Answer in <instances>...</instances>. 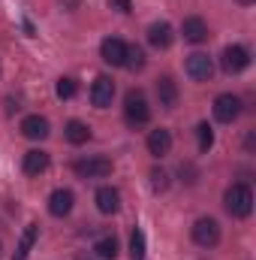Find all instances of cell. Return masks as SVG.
Wrapping results in <instances>:
<instances>
[{"label": "cell", "instance_id": "1", "mask_svg": "<svg viewBox=\"0 0 256 260\" xmlns=\"http://www.w3.org/2000/svg\"><path fill=\"white\" fill-rule=\"evenodd\" d=\"M223 206H226V212H229L232 218H247V215L253 212V191H250L244 182L229 185L226 194H223Z\"/></svg>", "mask_w": 256, "mask_h": 260}, {"label": "cell", "instance_id": "21", "mask_svg": "<svg viewBox=\"0 0 256 260\" xmlns=\"http://www.w3.org/2000/svg\"><path fill=\"white\" fill-rule=\"evenodd\" d=\"M124 67H127V70H133V73L145 70V52H142L139 46H127V58H124Z\"/></svg>", "mask_w": 256, "mask_h": 260}, {"label": "cell", "instance_id": "4", "mask_svg": "<svg viewBox=\"0 0 256 260\" xmlns=\"http://www.w3.org/2000/svg\"><path fill=\"white\" fill-rule=\"evenodd\" d=\"M193 242L202 248H214L220 242V224L214 218H199L193 224Z\"/></svg>", "mask_w": 256, "mask_h": 260}, {"label": "cell", "instance_id": "5", "mask_svg": "<svg viewBox=\"0 0 256 260\" xmlns=\"http://www.w3.org/2000/svg\"><path fill=\"white\" fill-rule=\"evenodd\" d=\"M220 67H223L229 76H235V73H241V70L250 67V52H247L244 46H229V49H223Z\"/></svg>", "mask_w": 256, "mask_h": 260}, {"label": "cell", "instance_id": "17", "mask_svg": "<svg viewBox=\"0 0 256 260\" xmlns=\"http://www.w3.org/2000/svg\"><path fill=\"white\" fill-rule=\"evenodd\" d=\"M21 133H24L27 139H46V136H49V118H42V115H27V118L21 121Z\"/></svg>", "mask_w": 256, "mask_h": 260}, {"label": "cell", "instance_id": "23", "mask_svg": "<svg viewBox=\"0 0 256 260\" xmlns=\"http://www.w3.org/2000/svg\"><path fill=\"white\" fill-rule=\"evenodd\" d=\"M75 91H78V85H75V79H69V76L58 79V85H55V94H58L61 100H69V97H75Z\"/></svg>", "mask_w": 256, "mask_h": 260}, {"label": "cell", "instance_id": "9", "mask_svg": "<svg viewBox=\"0 0 256 260\" xmlns=\"http://www.w3.org/2000/svg\"><path fill=\"white\" fill-rule=\"evenodd\" d=\"M184 70H187V76H190L193 82H208V79H211V73H214V64H211V58H208V55L196 52V55L187 58Z\"/></svg>", "mask_w": 256, "mask_h": 260}, {"label": "cell", "instance_id": "3", "mask_svg": "<svg viewBox=\"0 0 256 260\" xmlns=\"http://www.w3.org/2000/svg\"><path fill=\"white\" fill-rule=\"evenodd\" d=\"M81 179H106L109 173H112V160L109 157H103V154H97V157H84V160H75V167H72Z\"/></svg>", "mask_w": 256, "mask_h": 260}, {"label": "cell", "instance_id": "14", "mask_svg": "<svg viewBox=\"0 0 256 260\" xmlns=\"http://www.w3.org/2000/svg\"><path fill=\"white\" fill-rule=\"evenodd\" d=\"M94 200H97V209H100L103 215H115V212L121 209V194H118L115 188H109V185H106V188H100Z\"/></svg>", "mask_w": 256, "mask_h": 260}, {"label": "cell", "instance_id": "24", "mask_svg": "<svg viewBox=\"0 0 256 260\" xmlns=\"http://www.w3.org/2000/svg\"><path fill=\"white\" fill-rule=\"evenodd\" d=\"M196 136H199V148H202V151H208V148L214 145V130L208 127V124H199V127H196Z\"/></svg>", "mask_w": 256, "mask_h": 260}, {"label": "cell", "instance_id": "27", "mask_svg": "<svg viewBox=\"0 0 256 260\" xmlns=\"http://www.w3.org/2000/svg\"><path fill=\"white\" fill-rule=\"evenodd\" d=\"M238 3H241V6H250V3H253V0H238Z\"/></svg>", "mask_w": 256, "mask_h": 260}, {"label": "cell", "instance_id": "16", "mask_svg": "<svg viewBox=\"0 0 256 260\" xmlns=\"http://www.w3.org/2000/svg\"><path fill=\"white\" fill-rule=\"evenodd\" d=\"M181 34H184V40H187V43H202V40L208 37V24H205L199 15H190V18H184Z\"/></svg>", "mask_w": 256, "mask_h": 260}, {"label": "cell", "instance_id": "2", "mask_svg": "<svg viewBox=\"0 0 256 260\" xmlns=\"http://www.w3.org/2000/svg\"><path fill=\"white\" fill-rule=\"evenodd\" d=\"M124 115H127L130 124H148L151 106H148V100H145L142 91H130L127 97H124Z\"/></svg>", "mask_w": 256, "mask_h": 260}, {"label": "cell", "instance_id": "19", "mask_svg": "<svg viewBox=\"0 0 256 260\" xmlns=\"http://www.w3.org/2000/svg\"><path fill=\"white\" fill-rule=\"evenodd\" d=\"M94 251H97L103 260H115L118 257V239H115V236H103V239H97Z\"/></svg>", "mask_w": 256, "mask_h": 260}, {"label": "cell", "instance_id": "20", "mask_svg": "<svg viewBox=\"0 0 256 260\" xmlns=\"http://www.w3.org/2000/svg\"><path fill=\"white\" fill-rule=\"evenodd\" d=\"M36 224H30L27 230H24V236H21V242H18V251H15V260H27L30 254V248H33V239H36Z\"/></svg>", "mask_w": 256, "mask_h": 260}, {"label": "cell", "instance_id": "11", "mask_svg": "<svg viewBox=\"0 0 256 260\" xmlns=\"http://www.w3.org/2000/svg\"><path fill=\"white\" fill-rule=\"evenodd\" d=\"M72 203H75L72 191L58 188V191H52V197H49V212H52L55 218H66V215L72 212Z\"/></svg>", "mask_w": 256, "mask_h": 260}, {"label": "cell", "instance_id": "15", "mask_svg": "<svg viewBox=\"0 0 256 260\" xmlns=\"http://www.w3.org/2000/svg\"><path fill=\"white\" fill-rule=\"evenodd\" d=\"M157 97H160V106L175 109V106H178V85H175L169 76L157 79Z\"/></svg>", "mask_w": 256, "mask_h": 260}, {"label": "cell", "instance_id": "10", "mask_svg": "<svg viewBox=\"0 0 256 260\" xmlns=\"http://www.w3.org/2000/svg\"><path fill=\"white\" fill-rule=\"evenodd\" d=\"M172 40H175V30H172L169 21H154V24L148 27V43H151L154 49H169Z\"/></svg>", "mask_w": 256, "mask_h": 260}, {"label": "cell", "instance_id": "22", "mask_svg": "<svg viewBox=\"0 0 256 260\" xmlns=\"http://www.w3.org/2000/svg\"><path fill=\"white\" fill-rule=\"evenodd\" d=\"M130 257L133 260H145V233L136 227L133 236H130Z\"/></svg>", "mask_w": 256, "mask_h": 260}, {"label": "cell", "instance_id": "26", "mask_svg": "<svg viewBox=\"0 0 256 260\" xmlns=\"http://www.w3.org/2000/svg\"><path fill=\"white\" fill-rule=\"evenodd\" d=\"M109 6L118 9V12H130L133 9V0H109Z\"/></svg>", "mask_w": 256, "mask_h": 260}, {"label": "cell", "instance_id": "25", "mask_svg": "<svg viewBox=\"0 0 256 260\" xmlns=\"http://www.w3.org/2000/svg\"><path fill=\"white\" fill-rule=\"evenodd\" d=\"M151 188L160 194V191H166L169 188V176L163 173V170H151Z\"/></svg>", "mask_w": 256, "mask_h": 260}, {"label": "cell", "instance_id": "12", "mask_svg": "<svg viewBox=\"0 0 256 260\" xmlns=\"http://www.w3.org/2000/svg\"><path fill=\"white\" fill-rule=\"evenodd\" d=\"M169 148H172V133L166 127H157L148 133V151L154 154V157H163V154H169Z\"/></svg>", "mask_w": 256, "mask_h": 260}, {"label": "cell", "instance_id": "6", "mask_svg": "<svg viewBox=\"0 0 256 260\" xmlns=\"http://www.w3.org/2000/svg\"><path fill=\"white\" fill-rule=\"evenodd\" d=\"M112 100H115V82L109 76H97L94 85H91V103L97 109H109Z\"/></svg>", "mask_w": 256, "mask_h": 260}, {"label": "cell", "instance_id": "13", "mask_svg": "<svg viewBox=\"0 0 256 260\" xmlns=\"http://www.w3.org/2000/svg\"><path fill=\"white\" fill-rule=\"evenodd\" d=\"M49 164H52V157H49V151H42V148H33V151L24 154V173H27V176H39V173H46Z\"/></svg>", "mask_w": 256, "mask_h": 260}, {"label": "cell", "instance_id": "18", "mask_svg": "<svg viewBox=\"0 0 256 260\" xmlns=\"http://www.w3.org/2000/svg\"><path fill=\"white\" fill-rule=\"evenodd\" d=\"M66 142H72V145H84L88 139H91V127L84 124V121H78V118H72V121H66V130H64Z\"/></svg>", "mask_w": 256, "mask_h": 260}, {"label": "cell", "instance_id": "8", "mask_svg": "<svg viewBox=\"0 0 256 260\" xmlns=\"http://www.w3.org/2000/svg\"><path fill=\"white\" fill-rule=\"evenodd\" d=\"M100 55H103V61L112 67H124V58H127V43L124 40H118V37H106L103 43H100Z\"/></svg>", "mask_w": 256, "mask_h": 260}, {"label": "cell", "instance_id": "7", "mask_svg": "<svg viewBox=\"0 0 256 260\" xmlns=\"http://www.w3.org/2000/svg\"><path fill=\"white\" fill-rule=\"evenodd\" d=\"M241 115V100L235 94H220L214 100V118L223 121V124H232L235 118Z\"/></svg>", "mask_w": 256, "mask_h": 260}]
</instances>
